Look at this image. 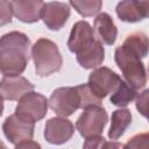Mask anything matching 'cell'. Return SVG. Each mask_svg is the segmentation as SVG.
Masks as SVG:
<instances>
[{
	"mask_svg": "<svg viewBox=\"0 0 149 149\" xmlns=\"http://www.w3.org/2000/svg\"><path fill=\"white\" fill-rule=\"evenodd\" d=\"M148 36L142 33H133L115 49L114 59L121 70L126 81L135 90L143 88L147 84V71L142 58L148 55Z\"/></svg>",
	"mask_w": 149,
	"mask_h": 149,
	"instance_id": "1",
	"label": "cell"
},
{
	"mask_svg": "<svg viewBox=\"0 0 149 149\" xmlns=\"http://www.w3.org/2000/svg\"><path fill=\"white\" fill-rule=\"evenodd\" d=\"M29 37L14 30L0 37V73L3 76L22 74L30 59Z\"/></svg>",
	"mask_w": 149,
	"mask_h": 149,
	"instance_id": "2",
	"label": "cell"
},
{
	"mask_svg": "<svg viewBox=\"0 0 149 149\" xmlns=\"http://www.w3.org/2000/svg\"><path fill=\"white\" fill-rule=\"evenodd\" d=\"M31 58L35 72L40 77H48L61 70L63 57L55 42L49 38H38L31 47Z\"/></svg>",
	"mask_w": 149,
	"mask_h": 149,
	"instance_id": "3",
	"label": "cell"
},
{
	"mask_svg": "<svg viewBox=\"0 0 149 149\" xmlns=\"http://www.w3.org/2000/svg\"><path fill=\"white\" fill-rule=\"evenodd\" d=\"M107 121L108 115L106 109L102 106L93 105L84 108V112L76 121V128L84 139H87L91 136L101 135Z\"/></svg>",
	"mask_w": 149,
	"mask_h": 149,
	"instance_id": "4",
	"label": "cell"
},
{
	"mask_svg": "<svg viewBox=\"0 0 149 149\" xmlns=\"http://www.w3.org/2000/svg\"><path fill=\"white\" fill-rule=\"evenodd\" d=\"M48 107V99L43 94L34 92L33 90L19 99L15 108V114L26 120L37 122L45 116Z\"/></svg>",
	"mask_w": 149,
	"mask_h": 149,
	"instance_id": "5",
	"label": "cell"
},
{
	"mask_svg": "<svg viewBox=\"0 0 149 149\" xmlns=\"http://www.w3.org/2000/svg\"><path fill=\"white\" fill-rule=\"evenodd\" d=\"M49 107L59 116L68 118L72 115L80 105V98L77 87H58L54 90L49 100Z\"/></svg>",
	"mask_w": 149,
	"mask_h": 149,
	"instance_id": "6",
	"label": "cell"
},
{
	"mask_svg": "<svg viewBox=\"0 0 149 149\" xmlns=\"http://www.w3.org/2000/svg\"><path fill=\"white\" fill-rule=\"evenodd\" d=\"M35 122L26 120L17 114H12L7 116L2 125V130L6 139L15 146L33 140L34 137Z\"/></svg>",
	"mask_w": 149,
	"mask_h": 149,
	"instance_id": "7",
	"label": "cell"
},
{
	"mask_svg": "<svg viewBox=\"0 0 149 149\" xmlns=\"http://www.w3.org/2000/svg\"><path fill=\"white\" fill-rule=\"evenodd\" d=\"M121 78L118 73L112 71L109 68L101 66L94 69L90 73L87 85L98 98L104 99L116 88Z\"/></svg>",
	"mask_w": 149,
	"mask_h": 149,
	"instance_id": "8",
	"label": "cell"
},
{
	"mask_svg": "<svg viewBox=\"0 0 149 149\" xmlns=\"http://www.w3.org/2000/svg\"><path fill=\"white\" fill-rule=\"evenodd\" d=\"M73 133V123L64 116L51 118L44 126V139L51 144H63L68 142Z\"/></svg>",
	"mask_w": 149,
	"mask_h": 149,
	"instance_id": "9",
	"label": "cell"
},
{
	"mask_svg": "<svg viewBox=\"0 0 149 149\" xmlns=\"http://www.w3.org/2000/svg\"><path fill=\"white\" fill-rule=\"evenodd\" d=\"M70 14L71 9L68 3L61 1H51L44 3L41 19L50 30H59L68 22Z\"/></svg>",
	"mask_w": 149,
	"mask_h": 149,
	"instance_id": "10",
	"label": "cell"
},
{
	"mask_svg": "<svg viewBox=\"0 0 149 149\" xmlns=\"http://www.w3.org/2000/svg\"><path fill=\"white\" fill-rule=\"evenodd\" d=\"M97 37L94 35L93 28L87 21H78L72 26L69 40L68 48L73 54H79L91 47L95 42Z\"/></svg>",
	"mask_w": 149,
	"mask_h": 149,
	"instance_id": "11",
	"label": "cell"
},
{
	"mask_svg": "<svg viewBox=\"0 0 149 149\" xmlns=\"http://www.w3.org/2000/svg\"><path fill=\"white\" fill-rule=\"evenodd\" d=\"M118 17L128 23L140 22L149 15L148 0H121L115 8Z\"/></svg>",
	"mask_w": 149,
	"mask_h": 149,
	"instance_id": "12",
	"label": "cell"
},
{
	"mask_svg": "<svg viewBox=\"0 0 149 149\" xmlns=\"http://www.w3.org/2000/svg\"><path fill=\"white\" fill-rule=\"evenodd\" d=\"M34 90L27 78L22 76H3L0 80V95L6 100H19L21 97Z\"/></svg>",
	"mask_w": 149,
	"mask_h": 149,
	"instance_id": "13",
	"label": "cell"
},
{
	"mask_svg": "<svg viewBox=\"0 0 149 149\" xmlns=\"http://www.w3.org/2000/svg\"><path fill=\"white\" fill-rule=\"evenodd\" d=\"M12 10L17 20L24 23H35L41 19L43 0H12Z\"/></svg>",
	"mask_w": 149,
	"mask_h": 149,
	"instance_id": "14",
	"label": "cell"
},
{
	"mask_svg": "<svg viewBox=\"0 0 149 149\" xmlns=\"http://www.w3.org/2000/svg\"><path fill=\"white\" fill-rule=\"evenodd\" d=\"M93 31L95 37L107 45L115 43L118 37V28L108 13H99L93 22Z\"/></svg>",
	"mask_w": 149,
	"mask_h": 149,
	"instance_id": "15",
	"label": "cell"
},
{
	"mask_svg": "<svg viewBox=\"0 0 149 149\" xmlns=\"http://www.w3.org/2000/svg\"><path fill=\"white\" fill-rule=\"evenodd\" d=\"M76 57H77V62L81 68L87 70L95 69L99 65H101L105 59V49L102 47V43L97 38L91 47L77 54Z\"/></svg>",
	"mask_w": 149,
	"mask_h": 149,
	"instance_id": "16",
	"label": "cell"
},
{
	"mask_svg": "<svg viewBox=\"0 0 149 149\" xmlns=\"http://www.w3.org/2000/svg\"><path fill=\"white\" fill-rule=\"evenodd\" d=\"M132 113L127 108L120 107L119 109L113 111L112 113V121H111V127L108 130V137L112 141L119 140L126 132V129L130 126L132 123Z\"/></svg>",
	"mask_w": 149,
	"mask_h": 149,
	"instance_id": "17",
	"label": "cell"
},
{
	"mask_svg": "<svg viewBox=\"0 0 149 149\" xmlns=\"http://www.w3.org/2000/svg\"><path fill=\"white\" fill-rule=\"evenodd\" d=\"M136 95H137L136 90L132 87L127 81H123L121 79L116 88L112 92L109 101L112 105L116 107H126L136 98Z\"/></svg>",
	"mask_w": 149,
	"mask_h": 149,
	"instance_id": "18",
	"label": "cell"
},
{
	"mask_svg": "<svg viewBox=\"0 0 149 149\" xmlns=\"http://www.w3.org/2000/svg\"><path fill=\"white\" fill-rule=\"evenodd\" d=\"M69 2L83 17L97 15L102 8V0H69Z\"/></svg>",
	"mask_w": 149,
	"mask_h": 149,
	"instance_id": "19",
	"label": "cell"
},
{
	"mask_svg": "<svg viewBox=\"0 0 149 149\" xmlns=\"http://www.w3.org/2000/svg\"><path fill=\"white\" fill-rule=\"evenodd\" d=\"M77 90H78V93H79V98H80V105H79V108H86V107H90V106H93V105H99L101 106V102H102V99L98 98L92 91L91 88L88 87L87 84H81V85H78L76 86Z\"/></svg>",
	"mask_w": 149,
	"mask_h": 149,
	"instance_id": "20",
	"label": "cell"
},
{
	"mask_svg": "<svg viewBox=\"0 0 149 149\" xmlns=\"http://www.w3.org/2000/svg\"><path fill=\"white\" fill-rule=\"evenodd\" d=\"M13 10L12 5L8 0H0V27L12 22Z\"/></svg>",
	"mask_w": 149,
	"mask_h": 149,
	"instance_id": "21",
	"label": "cell"
},
{
	"mask_svg": "<svg viewBox=\"0 0 149 149\" xmlns=\"http://www.w3.org/2000/svg\"><path fill=\"white\" fill-rule=\"evenodd\" d=\"M148 134H137L129 139V141L123 146V148H148Z\"/></svg>",
	"mask_w": 149,
	"mask_h": 149,
	"instance_id": "22",
	"label": "cell"
},
{
	"mask_svg": "<svg viewBox=\"0 0 149 149\" xmlns=\"http://www.w3.org/2000/svg\"><path fill=\"white\" fill-rule=\"evenodd\" d=\"M148 95H149V90H144L136 99V109L144 118H147V112H148Z\"/></svg>",
	"mask_w": 149,
	"mask_h": 149,
	"instance_id": "23",
	"label": "cell"
},
{
	"mask_svg": "<svg viewBox=\"0 0 149 149\" xmlns=\"http://www.w3.org/2000/svg\"><path fill=\"white\" fill-rule=\"evenodd\" d=\"M105 139L101 137L100 135L97 136H91L87 137L85 143H84V148H102L105 146Z\"/></svg>",
	"mask_w": 149,
	"mask_h": 149,
	"instance_id": "24",
	"label": "cell"
},
{
	"mask_svg": "<svg viewBox=\"0 0 149 149\" xmlns=\"http://www.w3.org/2000/svg\"><path fill=\"white\" fill-rule=\"evenodd\" d=\"M15 148H41V146L36 142H34L33 140H29V141H26V142H22L17 146H15Z\"/></svg>",
	"mask_w": 149,
	"mask_h": 149,
	"instance_id": "25",
	"label": "cell"
},
{
	"mask_svg": "<svg viewBox=\"0 0 149 149\" xmlns=\"http://www.w3.org/2000/svg\"><path fill=\"white\" fill-rule=\"evenodd\" d=\"M2 112H3V99L0 95V116L2 115Z\"/></svg>",
	"mask_w": 149,
	"mask_h": 149,
	"instance_id": "26",
	"label": "cell"
},
{
	"mask_svg": "<svg viewBox=\"0 0 149 149\" xmlns=\"http://www.w3.org/2000/svg\"><path fill=\"white\" fill-rule=\"evenodd\" d=\"M0 147H5V144H2V143L0 142Z\"/></svg>",
	"mask_w": 149,
	"mask_h": 149,
	"instance_id": "27",
	"label": "cell"
}]
</instances>
